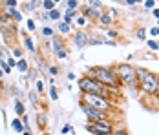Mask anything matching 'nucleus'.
Here are the masks:
<instances>
[{
  "label": "nucleus",
  "instance_id": "42",
  "mask_svg": "<svg viewBox=\"0 0 159 135\" xmlns=\"http://www.w3.org/2000/svg\"><path fill=\"white\" fill-rule=\"evenodd\" d=\"M157 91H159V79H157Z\"/></svg>",
  "mask_w": 159,
  "mask_h": 135
},
{
  "label": "nucleus",
  "instance_id": "41",
  "mask_svg": "<svg viewBox=\"0 0 159 135\" xmlns=\"http://www.w3.org/2000/svg\"><path fill=\"white\" fill-rule=\"evenodd\" d=\"M22 135H31V133H30V132H24V133H22Z\"/></svg>",
  "mask_w": 159,
  "mask_h": 135
},
{
  "label": "nucleus",
  "instance_id": "16",
  "mask_svg": "<svg viewBox=\"0 0 159 135\" xmlns=\"http://www.w3.org/2000/svg\"><path fill=\"white\" fill-rule=\"evenodd\" d=\"M48 16H49V20H59V18H61V13H59L57 9H51L48 13Z\"/></svg>",
  "mask_w": 159,
  "mask_h": 135
},
{
  "label": "nucleus",
  "instance_id": "39",
  "mask_svg": "<svg viewBox=\"0 0 159 135\" xmlns=\"http://www.w3.org/2000/svg\"><path fill=\"white\" fill-rule=\"evenodd\" d=\"M150 33H152V35H159V28H154V29L150 31Z\"/></svg>",
  "mask_w": 159,
  "mask_h": 135
},
{
  "label": "nucleus",
  "instance_id": "28",
  "mask_svg": "<svg viewBox=\"0 0 159 135\" xmlns=\"http://www.w3.org/2000/svg\"><path fill=\"white\" fill-rule=\"evenodd\" d=\"M146 44H148V47H152V49H157V47H159L157 42H154V40H148Z\"/></svg>",
  "mask_w": 159,
  "mask_h": 135
},
{
  "label": "nucleus",
  "instance_id": "38",
  "mask_svg": "<svg viewBox=\"0 0 159 135\" xmlns=\"http://www.w3.org/2000/svg\"><path fill=\"white\" fill-rule=\"evenodd\" d=\"M30 99H31L33 102H37V97H35V93H33V91H30Z\"/></svg>",
  "mask_w": 159,
  "mask_h": 135
},
{
  "label": "nucleus",
  "instance_id": "2",
  "mask_svg": "<svg viewBox=\"0 0 159 135\" xmlns=\"http://www.w3.org/2000/svg\"><path fill=\"white\" fill-rule=\"evenodd\" d=\"M135 75L139 77V84L146 93H156L157 91V79L152 73H148L146 70L139 68V70H135Z\"/></svg>",
  "mask_w": 159,
  "mask_h": 135
},
{
  "label": "nucleus",
  "instance_id": "31",
  "mask_svg": "<svg viewBox=\"0 0 159 135\" xmlns=\"http://www.w3.org/2000/svg\"><path fill=\"white\" fill-rule=\"evenodd\" d=\"M111 135H128V132H125V130H117V132H111Z\"/></svg>",
  "mask_w": 159,
  "mask_h": 135
},
{
  "label": "nucleus",
  "instance_id": "7",
  "mask_svg": "<svg viewBox=\"0 0 159 135\" xmlns=\"http://www.w3.org/2000/svg\"><path fill=\"white\" fill-rule=\"evenodd\" d=\"M82 111H84V115L92 120V122L106 120L104 119V111H99V110H95V108H92V106H88V104H84V102H82Z\"/></svg>",
  "mask_w": 159,
  "mask_h": 135
},
{
  "label": "nucleus",
  "instance_id": "23",
  "mask_svg": "<svg viewBox=\"0 0 159 135\" xmlns=\"http://www.w3.org/2000/svg\"><path fill=\"white\" fill-rule=\"evenodd\" d=\"M59 31H61V33H68V31H70V26H68L66 22H62V24L59 26Z\"/></svg>",
  "mask_w": 159,
  "mask_h": 135
},
{
  "label": "nucleus",
  "instance_id": "5",
  "mask_svg": "<svg viewBox=\"0 0 159 135\" xmlns=\"http://www.w3.org/2000/svg\"><path fill=\"white\" fill-rule=\"evenodd\" d=\"M84 104L92 106V108H95L99 111H106V110L110 108V102H108L106 99L97 97V95H88V93H84Z\"/></svg>",
  "mask_w": 159,
  "mask_h": 135
},
{
  "label": "nucleus",
  "instance_id": "33",
  "mask_svg": "<svg viewBox=\"0 0 159 135\" xmlns=\"http://www.w3.org/2000/svg\"><path fill=\"white\" fill-rule=\"evenodd\" d=\"M49 73H51V75H57V73H59L57 66H51V68H49Z\"/></svg>",
  "mask_w": 159,
  "mask_h": 135
},
{
  "label": "nucleus",
  "instance_id": "4",
  "mask_svg": "<svg viewBox=\"0 0 159 135\" xmlns=\"http://www.w3.org/2000/svg\"><path fill=\"white\" fill-rule=\"evenodd\" d=\"M86 130L93 135H111V124L108 120H101V122H92V124H86Z\"/></svg>",
  "mask_w": 159,
  "mask_h": 135
},
{
  "label": "nucleus",
  "instance_id": "35",
  "mask_svg": "<svg viewBox=\"0 0 159 135\" xmlns=\"http://www.w3.org/2000/svg\"><path fill=\"white\" fill-rule=\"evenodd\" d=\"M154 4H156L154 0H148V2H144V7H154Z\"/></svg>",
  "mask_w": 159,
  "mask_h": 135
},
{
  "label": "nucleus",
  "instance_id": "43",
  "mask_svg": "<svg viewBox=\"0 0 159 135\" xmlns=\"http://www.w3.org/2000/svg\"><path fill=\"white\" fill-rule=\"evenodd\" d=\"M0 88H2V82H0Z\"/></svg>",
  "mask_w": 159,
  "mask_h": 135
},
{
  "label": "nucleus",
  "instance_id": "6",
  "mask_svg": "<svg viewBox=\"0 0 159 135\" xmlns=\"http://www.w3.org/2000/svg\"><path fill=\"white\" fill-rule=\"evenodd\" d=\"M117 75H119V79H121L125 84H134V82L137 80L135 70H134L132 66H128V64H121V66L117 68Z\"/></svg>",
  "mask_w": 159,
  "mask_h": 135
},
{
  "label": "nucleus",
  "instance_id": "24",
  "mask_svg": "<svg viewBox=\"0 0 159 135\" xmlns=\"http://www.w3.org/2000/svg\"><path fill=\"white\" fill-rule=\"evenodd\" d=\"M42 35H44V37H51V35H53V29H51V28H42Z\"/></svg>",
  "mask_w": 159,
  "mask_h": 135
},
{
  "label": "nucleus",
  "instance_id": "21",
  "mask_svg": "<svg viewBox=\"0 0 159 135\" xmlns=\"http://www.w3.org/2000/svg\"><path fill=\"white\" fill-rule=\"evenodd\" d=\"M26 9H28V11L37 9V2H35V0H31V2H26Z\"/></svg>",
  "mask_w": 159,
  "mask_h": 135
},
{
  "label": "nucleus",
  "instance_id": "11",
  "mask_svg": "<svg viewBox=\"0 0 159 135\" xmlns=\"http://www.w3.org/2000/svg\"><path fill=\"white\" fill-rule=\"evenodd\" d=\"M11 128H13L15 132H20V133H24V124H22V120L13 119V122H11Z\"/></svg>",
  "mask_w": 159,
  "mask_h": 135
},
{
  "label": "nucleus",
  "instance_id": "32",
  "mask_svg": "<svg viewBox=\"0 0 159 135\" xmlns=\"http://www.w3.org/2000/svg\"><path fill=\"white\" fill-rule=\"evenodd\" d=\"M6 62H7V66H9V68H15V66H16V62L13 59H7Z\"/></svg>",
  "mask_w": 159,
  "mask_h": 135
},
{
  "label": "nucleus",
  "instance_id": "10",
  "mask_svg": "<svg viewBox=\"0 0 159 135\" xmlns=\"http://www.w3.org/2000/svg\"><path fill=\"white\" fill-rule=\"evenodd\" d=\"M113 16H115V9H110V13H108V15H101L99 20H101L104 26H108V24H111V18H113Z\"/></svg>",
  "mask_w": 159,
  "mask_h": 135
},
{
  "label": "nucleus",
  "instance_id": "14",
  "mask_svg": "<svg viewBox=\"0 0 159 135\" xmlns=\"http://www.w3.org/2000/svg\"><path fill=\"white\" fill-rule=\"evenodd\" d=\"M16 68H18L20 71H28V62H26L24 59H20L18 62H16Z\"/></svg>",
  "mask_w": 159,
  "mask_h": 135
},
{
  "label": "nucleus",
  "instance_id": "29",
  "mask_svg": "<svg viewBox=\"0 0 159 135\" xmlns=\"http://www.w3.org/2000/svg\"><path fill=\"white\" fill-rule=\"evenodd\" d=\"M13 57L20 60V57H22V51H20V49H15V51H13Z\"/></svg>",
  "mask_w": 159,
  "mask_h": 135
},
{
  "label": "nucleus",
  "instance_id": "44",
  "mask_svg": "<svg viewBox=\"0 0 159 135\" xmlns=\"http://www.w3.org/2000/svg\"><path fill=\"white\" fill-rule=\"evenodd\" d=\"M157 24H159V22H157Z\"/></svg>",
  "mask_w": 159,
  "mask_h": 135
},
{
  "label": "nucleus",
  "instance_id": "26",
  "mask_svg": "<svg viewBox=\"0 0 159 135\" xmlns=\"http://www.w3.org/2000/svg\"><path fill=\"white\" fill-rule=\"evenodd\" d=\"M144 35H146V31H144L143 28H141V29L137 31V38H141V40H144V38H146V37H144Z\"/></svg>",
  "mask_w": 159,
  "mask_h": 135
},
{
  "label": "nucleus",
  "instance_id": "18",
  "mask_svg": "<svg viewBox=\"0 0 159 135\" xmlns=\"http://www.w3.org/2000/svg\"><path fill=\"white\" fill-rule=\"evenodd\" d=\"M37 120H39V126L44 130V126H46V115H42V113H39V117H37Z\"/></svg>",
  "mask_w": 159,
  "mask_h": 135
},
{
  "label": "nucleus",
  "instance_id": "22",
  "mask_svg": "<svg viewBox=\"0 0 159 135\" xmlns=\"http://www.w3.org/2000/svg\"><path fill=\"white\" fill-rule=\"evenodd\" d=\"M0 66H2V71H4V73H9V71H11V68L7 66L6 60H0Z\"/></svg>",
  "mask_w": 159,
  "mask_h": 135
},
{
  "label": "nucleus",
  "instance_id": "20",
  "mask_svg": "<svg viewBox=\"0 0 159 135\" xmlns=\"http://www.w3.org/2000/svg\"><path fill=\"white\" fill-rule=\"evenodd\" d=\"M24 42H26V47H28L30 51H35V46H33V40L30 38V37H26V40H24Z\"/></svg>",
  "mask_w": 159,
  "mask_h": 135
},
{
  "label": "nucleus",
  "instance_id": "25",
  "mask_svg": "<svg viewBox=\"0 0 159 135\" xmlns=\"http://www.w3.org/2000/svg\"><path fill=\"white\" fill-rule=\"evenodd\" d=\"M49 95H51V99H53V101L57 99V88H55V86H51V88H49Z\"/></svg>",
  "mask_w": 159,
  "mask_h": 135
},
{
  "label": "nucleus",
  "instance_id": "17",
  "mask_svg": "<svg viewBox=\"0 0 159 135\" xmlns=\"http://www.w3.org/2000/svg\"><path fill=\"white\" fill-rule=\"evenodd\" d=\"M73 15H75V11H71V9H68V11H66V16H64V20H66V24H68V26L71 24V18H73Z\"/></svg>",
  "mask_w": 159,
  "mask_h": 135
},
{
  "label": "nucleus",
  "instance_id": "13",
  "mask_svg": "<svg viewBox=\"0 0 159 135\" xmlns=\"http://www.w3.org/2000/svg\"><path fill=\"white\" fill-rule=\"evenodd\" d=\"M42 6H44V9H46V11L55 9V2H53V0H44V2H42Z\"/></svg>",
  "mask_w": 159,
  "mask_h": 135
},
{
  "label": "nucleus",
  "instance_id": "3",
  "mask_svg": "<svg viewBox=\"0 0 159 135\" xmlns=\"http://www.w3.org/2000/svg\"><path fill=\"white\" fill-rule=\"evenodd\" d=\"M92 75H95V80L99 84H102V86H110V88H115V84H117V80H115V77L111 73L108 68H93L92 71H90Z\"/></svg>",
  "mask_w": 159,
  "mask_h": 135
},
{
  "label": "nucleus",
  "instance_id": "19",
  "mask_svg": "<svg viewBox=\"0 0 159 135\" xmlns=\"http://www.w3.org/2000/svg\"><path fill=\"white\" fill-rule=\"evenodd\" d=\"M66 4H68V9H71V11H75V7L79 6V2H77V0H68Z\"/></svg>",
  "mask_w": 159,
  "mask_h": 135
},
{
  "label": "nucleus",
  "instance_id": "27",
  "mask_svg": "<svg viewBox=\"0 0 159 135\" xmlns=\"http://www.w3.org/2000/svg\"><path fill=\"white\" fill-rule=\"evenodd\" d=\"M37 91H39V93L44 91V84H42V80H37Z\"/></svg>",
  "mask_w": 159,
  "mask_h": 135
},
{
  "label": "nucleus",
  "instance_id": "30",
  "mask_svg": "<svg viewBox=\"0 0 159 135\" xmlns=\"http://www.w3.org/2000/svg\"><path fill=\"white\" fill-rule=\"evenodd\" d=\"M77 24H79V26H86V18H84V16L77 18Z\"/></svg>",
  "mask_w": 159,
  "mask_h": 135
},
{
  "label": "nucleus",
  "instance_id": "9",
  "mask_svg": "<svg viewBox=\"0 0 159 135\" xmlns=\"http://www.w3.org/2000/svg\"><path fill=\"white\" fill-rule=\"evenodd\" d=\"M82 13H84V16H90V18H101V15H99V9H93V7H84L82 9Z\"/></svg>",
  "mask_w": 159,
  "mask_h": 135
},
{
  "label": "nucleus",
  "instance_id": "1",
  "mask_svg": "<svg viewBox=\"0 0 159 135\" xmlns=\"http://www.w3.org/2000/svg\"><path fill=\"white\" fill-rule=\"evenodd\" d=\"M79 88L84 91V93H88V95H97V97L106 99V90H104V86L99 84L95 79H90V77L80 79L79 80Z\"/></svg>",
  "mask_w": 159,
  "mask_h": 135
},
{
  "label": "nucleus",
  "instance_id": "8",
  "mask_svg": "<svg viewBox=\"0 0 159 135\" xmlns=\"http://www.w3.org/2000/svg\"><path fill=\"white\" fill-rule=\"evenodd\" d=\"M73 40H75V44L79 46V47H84V46L88 44V40H90V38H88V35H86V33L79 31V33H75V35H73Z\"/></svg>",
  "mask_w": 159,
  "mask_h": 135
},
{
  "label": "nucleus",
  "instance_id": "12",
  "mask_svg": "<svg viewBox=\"0 0 159 135\" xmlns=\"http://www.w3.org/2000/svg\"><path fill=\"white\" fill-rule=\"evenodd\" d=\"M9 16H11V18H13L15 22H20V20H22V15H20L18 11H16L15 7H11V9H9Z\"/></svg>",
  "mask_w": 159,
  "mask_h": 135
},
{
  "label": "nucleus",
  "instance_id": "37",
  "mask_svg": "<svg viewBox=\"0 0 159 135\" xmlns=\"http://www.w3.org/2000/svg\"><path fill=\"white\" fill-rule=\"evenodd\" d=\"M68 132H71V126H70V124H66L62 128V133H68Z\"/></svg>",
  "mask_w": 159,
  "mask_h": 135
},
{
  "label": "nucleus",
  "instance_id": "36",
  "mask_svg": "<svg viewBox=\"0 0 159 135\" xmlns=\"http://www.w3.org/2000/svg\"><path fill=\"white\" fill-rule=\"evenodd\" d=\"M6 4H7V6H9V9H11V7H13V6H16V0H7V2H6Z\"/></svg>",
  "mask_w": 159,
  "mask_h": 135
},
{
  "label": "nucleus",
  "instance_id": "15",
  "mask_svg": "<svg viewBox=\"0 0 159 135\" xmlns=\"http://www.w3.org/2000/svg\"><path fill=\"white\" fill-rule=\"evenodd\" d=\"M15 111L18 115H24V104L20 101H15Z\"/></svg>",
  "mask_w": 159,
  "mask_h": 135
},
{
  "label": "nucleus",
  "instance_id": "40",
  "mask_svg": "<svg viewBox=\"0 0 159 135\" xmlns=\"http://www.w3.org/2000/svg\"><path fill=\"white\" fill-rule=\"evenodd\" d=\"M154 15H156V16L159 18V9H154Z\"/></svg>",
  "mask_w": 159,
  "mask_h": 135
},
{
  "label": "nucleus",
  "instance_id": "34",
  "mask_svg": "<svg viewBox=\"0 0 159 135\" xmlns=\"http://www.w3.org/2000/svg\"><path fill=\"white\" fill-rule=\"evenodd\" d=\"M28 29H30V31L35 29V22H33V20H28Z\"/></svg>",
  "mask_w": 159,
  "mask_h": 135
}]
</instances>
